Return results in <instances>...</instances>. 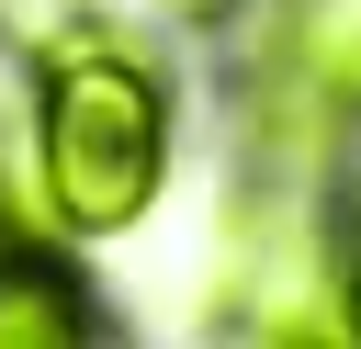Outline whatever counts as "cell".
<instances>
[{"label": "cell", "instance_id": "5b68a950", "mask_svg": "<svg viewBox=\"0 0 361 349\" xmlns=\"http://www.w3.org/2000/svg\"><path fill=\"white\" fill-rule=\"evenodd\" d=\"M338 326L361 338V225H350V248H338Z\"/></svg>", "mask_w": 361, "mask_h": 349}, {"label": "cell", "instance_id": "3957f363", "mask_svg": "<svg viewBox=\"0 0 361 349\" xmlns=\"http://www.w3.org/2000/svg\"><path fill=\"white\" fill-rule=\"evenodd\" d=\"M79 338H102V293L79 281V259L0 225V349H79Z\"/></svg>", "mask_w": 361, "mask_h": 349}, {"label": "cell", "instance_id": "277c9868", "mask_svg": "<svg viewBox=\"0 0 361 349\" xmlns=\"http://www.w3.org/2000/svg\"><path fill=\"white\" fill-rule=\"evenodd\" d=\"M147 11H169V23H192V34H226V23H248V0H147Z\"/></svg>", "mask_w": 361, "mask_h": 349}, {"label": "cell", "instance_id": "7a4b0ae2", "mask_svg": "<svg viewBox=\"0 0 361 349\" xmlns=\"http://www.w3.org/2000/svg\"><path fill=\"white\" fill-rule=\"evenodd\" d=\"M214 326L237 338H282V349H327L338 326V225L316 180L282 169H237L226 225H214Z\"/></svg>", "mask_w": 361, "mask_h": 349}, {"label": "cell", "instance_id": "6da1fadb", "mask_svg": "<svg viewBox=\"0 0 361 349\" xmlns=\"http://www.w3.org/2000/svg\"><path fill=\"white\" fill-rule=\"evenodd\" d=\"M169 135H180V79L169 56L113 23V11H68L34 34V101H23V180L45 236H124L158 214L169 191Z\"/></svg>", "mask_w": 361, "mask_h": 349}]
</instances>
